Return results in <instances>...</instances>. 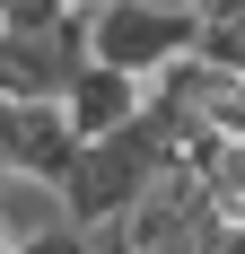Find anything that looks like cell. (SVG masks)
<instances>
[{"instance_id": "cell-1", "label": "cell", "mask_w": 245, "mask_h": 254, "mask_svg": "<svg viewBox=\"0 0 245 254\" xmlns=\"http://www.w3.org/2000/svg\"><path fill=\"white\" fill-rule=\"evenodd\" d=\"M167 167H184V140H175V123L158 114V105H140V123L105 131V140H79V158L61 167L53 193H61V210H70V228H105V219H122Z\"/></svg>"}, {"instance_id": "cell-2", "label": "cell", "mask_w": 245, "mask_h": 254, "mask_svg": "<svg viewBox=\"0 0 245 254\" xmlns=\"http://www.w3.org/2000/svg\"><path fill=\"white\" fill-rule=\"evenodd\" d=\"M79 26H88V62L140 79V88L167 79L184 53H201V18L193 9H158V0H88Z\"/></svg>"}, {"instance_id": "cell-3", "label": "cell", "mask_w": 245, "mask_h": 254, "mask_svg": "<svg viewBox=\"0 0 245 254\" xmlns=\"http://www.w3.org/2000/svg\"><path fill=\"white\" fill-rule=\"evenodd\" d=\"M140 105H149V88H140V79H122V70H105V62H79V70H70V88H61L70 140H105V131L140 123Z\"/></svg>"}, {"instance_id": "cell-4", "label": "cell", "mask_w": 245, "mask_h": 254, "mask_svg": "<svg viewBox=\"0 0 245 254\" xmlns=\"http://www.w3.org/2000/svg\"><path fill=\"white\" fill-rule=\"evenodd\" d=\"M18 254H88V228H70V219H61V228H44V237H26Z\"/></svg>"}, {"instance_id": "cell-5", "label": "cell", "mask_w": 245, "mask_h": 254, "mask_svg": "<svg viewBox=\"0 0 245 254\" xmlns=\"http://www.w3.org/2000/svg\"><path fill=\"white\" fill-rule=\"evenodd\" d=\"M18 246H26V228L9 219V202H0V254H18Z\"/></svg>"}]
</instances>
